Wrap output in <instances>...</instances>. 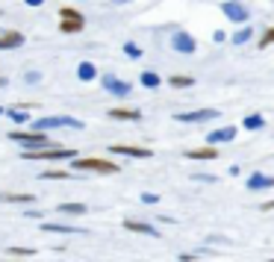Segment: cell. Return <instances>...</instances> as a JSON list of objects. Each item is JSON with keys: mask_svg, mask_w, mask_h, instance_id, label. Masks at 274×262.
<instances>
[{"mask_svg": "<svg viewBox=\"0 0 274 262\" xmlns=\"http://www.w3.org/2000/svg\"><path fill=\"white\" fill-rule=\"evenodd\" d=\"M71 171H95V174H118V165L109 162V159H100V156H92V159H71Z\"/></svg>", "mask_w": 274, "mask_h": 262, "instance_id": "3", "label": "cell"}, {"mask_svg": "<svg viewBox=\"0 0 274 262\" xmlns=\"http://www.w3.org/2000/svg\"><path fill=\"white\" fill-rule=\"evenodd\" d=\"M171 50H174V53H183V56H192V53L198 50V41H195V36L177 30V33L171 36Z\"/></svg>", "mask_w": 274, "mask_h": 262, "instance_id": "6", "label": "cell"}, {"mask_svg": "<svg viewBox=\"0 0 274 262\" xmlns=\"http://www.w3.org/2000/svg\"><path fill=\"white\" fill-rule=\"evenodd\" d=\"M6 115H9V118H12L15 124H18V127H21V124H27V121H30V115H27V109H9Z\"/></svg>", "mask_w": 274, "mask_h": 262, "instance_id": "24", "label": "cell"}, {"mask_svg": "<svg viewBox=\"0 0 274 262\" xmlns=\"http://www.w3.org/2000/svg\"><path fill=\"white\" fill-rule=\"evenodd\" d=\"M124 53L133 56V59H142V48H139L136 41H127V45H124Z\"/></svg>", "mask_w": 274, "mask_h": 262, "instance_id": "27", "label": "cell"}, {"mask_svg": "<svg viewBox=\"0 0 274 262\" xmlns=\"http://www.w3.org/2000/svg\"><path fill=\"white\" fill-rule=\"evenodd\" d=\"M230 38H233V45H248L250 38H254V30L250 27H239L236 36H230Z\"/></svg>", "mask_w": 274, "mask_h": 262, "instance_id": "20", "label": "cell"}, {"mask_svg": "<svg viewBox=\"0 0 274 262\" xmlns=\"http://www.w3.org/2000/svg\"><path fill=\"white\" fill-rule=\"evenodd\" d=\"M100 85L107 89L109 95H115V97H130V95H133V85L124 83V80H118V77H112V74L100 77Z\"/></svg>", "mask_w": 274, "mask_h": 262, "instance_id": "8", "label": "cell"}, {"mask_svg": "<svg viewBox=\"0 0 274 262\" xmlns=\"http://www.w3.org/2000/svg\"><path fill=\"white\" fill-rule=\"evenodd\" d=\"M174 118L180 121V124H206V121L218 118V109L206 106V109H192V112H177Z\"/></svg>", "mask_w": 274, "mask_h": 262, "instance_id": "5", "label": "cell"}, {"mask_svg": "<svg viewBox=\"0 0 274 262\" xmlns=\"http://www.w3.org/2000/svg\"><path fill=\"white\" fill-rule=\"evenodd\" d=\"M221 12L227 15V21H233V24H248V6L245 3H233V0H227V3H221Z\"/></svg>", "mask_w": 274, "mask_h": 262, "instance_id": "7", "label": "cell"}, {"mask_svg": "<svg viewBox=\"0 0 274 262\" xmlns=\"http://www.w3.org/2000/svg\"><path fill=\"white\" fill-rule=\"evenodd\" d=\"M12 142H21L27 150H41V147H53L48 133H33V130H9Z\"/></svg>", "mask_w": 274, "mask_h": 262, "instance_id": "2", "label": "cell"}, {"mask_svg": "<svg viewBox=\"0 0 274 262\" xmlns=\"http://www.w3.org/2000/svg\"><path fill=\"white\" fill-rule=\"evenodd\" d=\"M186 159H218V150L215 147H192V150H186Z\"/></svg>", "mask_w": 274, "mask_h": 262, "instance_id": "16", "label": "cell"}, {"mask_svg": "<svg viewBox=\"0 0 274 262\" xmlns=\"http://www.w3.org/2000/svg\"><path fill=\"white\" fill-rule=\"evenodd\" d=\"M24 159H48V162H56V159H77V150H65V147H41V150H24Z\"/></svg>", "mask_w": 274, "mask_h": 262, "instance_id": "4", "label": "cell"}, {"mask_svg": "<svg viewBox=\"0 0 274 262\" xmlns=\"http://www.w3.org/2000/svg\"><path fill=\"white\" fill-rule=\"evenodd\" d=\"M9 253H15V256H21V253H24V256H33V248H9Z\"/></svg>", "mask_w": 274, "mask_h": 262, "instance_id": "32", "label": "cell"}, {"mask_svg": "<svg viewBox=\"0 0 274 262\" xmlns=\"http://www.w3.org/2000/svg\"><path fill=\"white\" fill-rule=\"evenodd\" d=\"M53 127H71V130H83L86 124L80 118H68V115H45V118L33 121V133H45Z\"/></svg>", "mask_w": 274, "mask_h": 262, "instance_id": "1", "label": "cell"}, {"mask_svg": "<svg viewBox=\"0 0 274 262\" xmlns=\"http://www.w3.org/2000/svg\"><path fill=\"white\" fill-rule=\"evenodd\" d=\"M24 83L27 85H38V83H41V74H38V71H27L24 74Z\"/></svg>", "mask_w": 274, "mask_h": 262, "instance_id": "29", "label": "cell"}, {"mask_svg": "<svg viewBox=\"0 0 274 262\" xmlns=\"http://www.w3.org/2000/svg\"><path fill=\"white\" fill-rule=\"evenodd\" d=\"M0 115H3V106H0Z\"/></svg>", "mask_w": 274, "mask_h": 262, "instance_id": "37", "label": "cell"}, {"mask_svg": "<svg viewBox=\"0 0 274 262\" xmlns=\"http://www.w3.org/2000/svg\"><path fill=\"white\" fill-rule=\"evenodd\" d=\"M77 80H80V83H95L97 80L95 62H80V65H77Z\"/></svg>", "mask_w": 274, "mask_h": 262, "instance_id": "13", "label": "cell"}, {"mask_svg": "<svg viewBox=\"0 0 274 262\" xmlns=\"http://www.w3.org/2000/svg\"><path fill=\"white\" fill-rule=\"evenodd\" d=\"M33 194H15V191H0V203H33Z\"/></svg>", "mask_w": 274, "mask_h": 262, "instance_id": "18", "label": "cell"}, {"mask_svg": "<svg viewBox=\"0 0 274 262\" xmlns=\"http://www.w3.org/2000/svg\"><path fill=\"white\" fill-rule=\"evenodd\" d=\"M109 154H124V156H130V159H147V156H154V150L133 147V144H109Z\"/></svg>", "mask_w": 274, "mask_h": 262, "instance_id": "10", "label": "cell"}, {"mask_svg": "<svg viewBox=\"0 0 274 262\" xmlns=\"http://www.w3.org/2000/svg\"><path fill=\"white\" fill-rule=\"evenodd\" d=\"M83 24H86V21H62L59 30H62V33H80V30H83Z\"/></svg>", "mask_w": 274, "mask_h": 262, "instance_id": "25", "label": "cell"}, {"mask_svg": "<svg viewBox=\"0 0 274 262\" xmlns=\"http://www.w3.org/2000/svg\"><path fill=\"white\" fill-rule=\"evenodd\" d=\"M124 227H127V230H133V233H144V236H159V230H156L154 224H144V221H133V218H127V221H124Z\"/></svg>", "mask_w": 274, "mask_h": 262, "instance_id": "14", "label": "cell"}, {"mask_svg": "<svg viewBox=\"0 0 274 262\" xmlns=\"http://www.w3.org/2000/svg\"><path fill=\"white\" fill-rule=\"evenodd\" d=\"M268 45H274V27H268V30H265V36L260 38V48H268Z\"/></svg>", "mask_w": 274, "mask_h": 262, "instance_id": "31", "label": "cell"}, {"mask_svg": "<svg viewBox=\"0 0 274 262\" xmlns=\"http://www.w3.org/2000/svg\"><path fill=\"white\" fill-rule=\"evenodd\" d=\"M109 118H118V121H139V118H142V112H139V109H121V106H115V109H109Z\"/></svg>", "mask_w": 274, "mask_h": 262, "instance_id": "15", "label": "cell"}, {"mask_svg": "<svg viewBox=\"0 0 274 262\" xmlns=\"http://www.w3.org/2000/svg\"><path fill=\"white\" fill-rule=\"evenodd\" d=\"M268 262H274V259H268Z\"/></svg>", "mask_w": 274, "mask_h": 262, "instance_id": "38", "label": "cell"}, {"mask_svg": "<svg viewBox=\"0 0 274 262\" xmlns=\"http://www.w3.org/2000/svg\"><path fill=\"white\" fill-rule=\"evenodd\" d=\"M236 127H221V130H209L206 133V147H215V144H227L236 139Z\"/></svg>", "mask_w": 274, "mask_h": 262, "instance_id": "9", "label": "cell"}, {"mask_svg": "<svg viewBox=\"0 0 274 262\" xmlns=\"http://www.w3.org/2000/svg\"><path fill=\"white\" fill-rule=\"evenodd\" d=\"M142 85L144 89H159L162 80H159V74H154V71H142Z\"/></svg>", "mask_w": 274, "mask_h": 262, "instance_id": "21", "label": "cell"}, {"mask_svg": "<svg viewBox=\"0 0 274 262\" xmlns=\"http://www.w3.org/2000/svg\"><path fill=\"white\" fill-rule=\"evenodd\" d=\"M59 212H71V215H83V212H86V206H83V203H62V206H59Z\"/></svg>", "mask_w": 274, "mask_h": 262, "instance_id": "26", "label": "cell"}, {"mask_svg": "<svg viewBox=\"0 0 274 262\" xmlns=\"http://www.w3.org/2000/svg\"><path fill=\"white\" fill-rule=\"evenodd\" d=\"M142 203H147V206H154V203H159V194H154V191H142V198H139Z\"/></svg>", "mask_w": 274, "mask_h": 262, "instance_id": "30", "label": "cell"}, {"mask_svg": "<svg viewBox=\"0 0 274 262\" xmlns=\"http://www.w3.org/2000/svg\"><path fill=\"white\" fill-rule=\"evenodd\" d=\"M59 18H62V21H83V12H77L74 6H62Z\"/></svg>", "mask_w": 274, "mask_h": 262, "instance_id": "23", "label": "cell"}, {"mask_svg": "<svg viewBox=\"0 0 274 262\" xmlns=\"http://www.w3.org/2000/svg\"><path fill=\"white\" fill-rule=\"evenodd\" d=\"M195 180H201V183H215V177H209V174H195Z\"/></svg>", "mask_w": 274, "mask_h": 262, "instance_id": "34", "label": "cell"}, {"mask_svg": "<svg viewBox=\"0 0 274 262\" xmlns=\"http://www.w3.org/2000/svg\"><path fill=\"white\" fill-rule=\"evenodd\" d=\"M24 45V36L18 30H9V33H0V50H15Z\"/></svg>", "mask_w": 274, "mask_h": 262, "instance_id": "12", "label": "cell"}, {"mask_svg": "<svg viewBox=\"0 0 274 262\" xmlns=\"http://www.w3.org/2000/svg\"><path fill=\"white\" fill-rule=\"evenodd\" d=\"M262 209L268 212V209H274V201H268V203H262Z\"/></svg>", "mask_w": 274, "mask_h": 262, "instance_id": "35", "label": "cell"}, {"mask_svg": "<svg viewBox=\"0 0 274 262\" xmlns=\"http://www.w3.org/2000/svg\"><path fill=\"white\" fill-rule=\"evenodd\" d=\"M168 83L174 85V89H192V85H195V80H192V77H186V74H174Z\"/></svg>", "mask_w": 274, "mask_h": 262, "instance_id": "22", "label": "cell"}, {"mask_svg": "<svg viewBox=\"0 0 274 262\" xmlns=\"http://www.w3.org/2000/svg\"><path fill=\"white\" fill-rule=\"evenodd\" d=\"M213 41H218V45H221V41H227V33H224V30H215V33H213Z\"/></svg>", "mask_w": 274, "mask_h": 262, "instance_id": "33", "label": "cell"}, {"mask_svg": "<svg viewBox=\"0 0 274 262\" xmlns=\"http://www.w3.org/2000/svg\"><path fill=\"white\" fill-rule=\"evenodd\" d=\"M6 85H9V80H6V77H0V89H6Z\"/></svg>", "mask_w": 274, "mask_h": 262, "instance_id": "36", "label": "cell"}, {"mask_svg": "<svg viewBox=\"0 0 274 262\" xmlns=\"http://www.w3.org/2000/svg\"><path fill=\"white\" fill-rule=\"evenodd\" d=\"M262 127H265V118L260 112H250L248 118L242 121V130H262Z\"/></svg>", "mask_w": 274, "mask_h": 262, "instance_id": "19", "label": "cell"}, {"mask_svg": "<svg viewBox=\"0 0 274 262\" xmlns=\"http://www.w3.org/2000/svg\"><path fill=\"white\" fill-rule=\"evenodd\" d=\"M41 180H68L71 174H65V171H45V174H38Z\"/></svg>", "mask_w": 274, "mask_h": 262, "instance_id": "28", "label": "cell"}, {"mask_svg": "<svg viewBox=\"0 0 274 262\" xmlns=\"http://www.w3.org/2000/svg\"><path fill=\"white\" fill-rule=\"evenodd\" d=\"M248 189L250 191H268V189H274V177L271 174H250L248 177Z\"/></svg>", "mask_w": 274, "mask_h": 262, "instance_id": "11", "label": "cell"}, {"mask_svg": "<svg viewBox=\"0 0 274 262\" xmlns=\"http://www.w3.org/2000/svg\"><path fill=\"white\" fill-rule=\"evenodd\" d=\"M41 233H65V236H68V233H83V227H68V224H48V221H45V224H41Z\"/></svg>", "mask_w": 274, "mask_h": 262, "instance_id": "17", "label": "cell"}]
</instances>
